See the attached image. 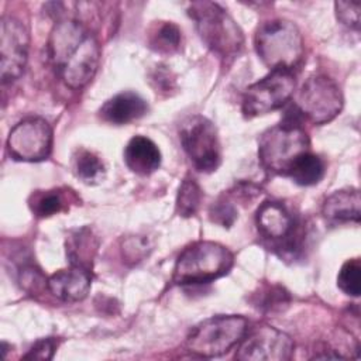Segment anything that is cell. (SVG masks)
I'll list each match as a JSON object with an SVG mask.
<instances>
[{
    "label": "cell",
    "instance_id": "obj_26",
    "mask_svg": "<svg viewBox=\"0 0 361 361\" xmlns=\"http://www.w3.org/2000/svg\"><path fill=\"white\" fill-rule=\"evenodd\" d=\"M336 16L337 20L347 25L348 28L358 30L360 28V3H353V1H336Z\"/></svg>",
    "mask_w": 361,
    "mask_h": 361
},
{
    "label": "cell",
    "instance_id": "obj_9",
    "mask_svg": "<svg viewBox=\"0 0 361 361\" xmlns=\"http://www.w3.org/2000/svg\"><path fill=\"white\" fill-rule=\"evenodd\" d=\"M293 106L302 117L313 124H324L341 111L343 94L333 79L316 75L303 83Z\"/></svg>",
    "mask_w": 361,
    "mask_h": 361
},
{
    "label": "cell",
    "instance_id": "obj_28",
    "mask_svg": "<svg viewBox=\"0 0 361 361\" xmlns=\"http://www.w3.org/2000/svg\"><path fill=\"white\" fill-rule=\"evenodd\" d=\"M58 348V340L48 337L38 340L24 355V360H51Z\"/></svg>",
    "mask_w": 361,
    "mask_h": 361
},
{
    "label": "cell",
    "instance_id": "obj_1",
    "mask_svg": "<svg viewBox=\"0 0 361 361\" xmlns=\"http://www.w3.org/2000/svg\"><path fill=\"white\" fill-rule=\"evenodd\" d=\"M48 55L58 76L72 87L86 86L96 75L100 47L96 37L78 20H59L48 39Z\"/></svg>",
    "mask_w": 361,
    "mask_h": 361
},
{
    "label": "cell",
    "instance_id": "obj_11",
    "mask_svg": "<svg viewBox=\"0 0 361 361\" xmlns=\"http://www.w3.org/2000/svg\"><path fill=\"white\" fill-rule=\"evenodd\" d=\"M52 148V128L41 117H27L17 123L7 138L8 154L17 161L47 159Z\"/></svg>",
    "mask_w": 361,
    "mask_h": 361
},
{
    "label": "cell",
    "instance_id": "obj_23",
    "mask_svg": "<svg viewBox=\"0 0 361 361\" xmlns=\"http://www.w3.org/2000/svg\"><path fill=\"white\" fill-rule=\"evenodd\" d=\"M180 30L173 23H161L149 35V47L161 54H172L179 49Z\"/></svg>",
    "mask_w": 361,
    "mask_h": 361
},
{
    "label": "cell",
    "instance_id": "obj_13",
    "mask_svg": "<svg viewBox=\"0 0 361 361\" xmlns=\"http://www.w3.org/2000/svg\"><path fill=\"white\" fill-rule=\"evenodd\" d=\"M90 269L71 265L66 269L56 271L48 278L49 292L63 302L82 300L90 289Z\"/></svg>",
    "mask_w": 361,
    "mask_h": 361
},
{
    "label": "cell",
    "instance_id": "obj_19",
    "mask_svg": "<svg viewBox=\"0 0 361 361\" xmlns=\"http://www.w3.org/2000/svg\"><path fill=\"white\" fill-rule=\"evenodd\" d=\"M324 171L323 159L319 155L307 151L296 158L288 171V176H290L298 185L310 186L322 180Z\"/></svg>",
    "mask_w": 361,
    "mask_h": 361
},
{
    "label": "cell",
    "instance_id": "obj_6",
    "mask_svg": "<svg viewBox=\"0 0 361 361\" xmlns=\"http://www.w3.org/2000/svg\"><path fill=\"white\" fill-rule=\"evenodd\" d=\"M247 330L248 322L243 316H214L192 329L186 347L199 357H219L237 345Z\"/></svg>",
    "mask_w": 361,
    "mask_h": 361
},
{
    "label": "cell",
    "instance_id": "obj_27",
    "mask_svg": "<svg viewBox=\"0 0 361 361\" xmlns=\"http://www.w3.org/2000/svg\"><path fill=\"white\" fill-rule=\"evenodd\" d=\"M210 220L220 224L221 227H230L235 219H237V209L233 203L227 200H219L214 204H212L209 210Z\"/></svg>",
    "mask_w": 361,
    "mask_h": 361
},
{
    "label": "cell",
    "instance_id": "obj_17",
    "mask_svg": "<svg viewBox=\"0 0 361 361\" xmlns=\"http://www.w3.org/2000/svg\"><path fill=\"white\" fill-rule=\"evenodd\" d=\"M361 197L358 189H341L326 197L322 213L330 221H360Z\"/></svg>",
    "mask_w": 361,
    "mask_h": 361
},
{
    "label": "cell",
    "instance_id": "obj_10",
    "mask_svg": "<svg viewBox=\"0 0 361 361\" xmlns=\"http://www.w3.org/2000/svg\"><path fill=\"white\" fill-rule=\"evenodd\" d=\"M293 340L286 333L258 324L248 329L238 343L235 358L241 361H286L293 354Z\"/></svg>",
    "mask_w": 361,
    "mask_h": 361
},
{
    "label": "cell",
    "instance_id": "obj_22",
    "mask_svg": "<svg viewBox=\"0 0 361 361\" xmlns=\"http://www.w3.org/2000/svg\"><path fill=\"white\" fill-rule=\"evenodd\" d=\"M202 202V189L192 176H186L178 190L176 213L182 217L193 216Z\"/></svg>",
    "mask_w": 361,
    "mask_h": 361
},
{
    "label": "cell",
    "instance_id": "obj_21",
    "mask_svg": "<svg viewBox=\"0 0 361 361\" xmlns=\"http://www.w3.org/2000/svg\"><path fill=\"white\" fill-rule=\"evenodd\" d=\"M30 207L37 217H51L68 207L65 193L59 189L38 190L30 199Z\"/></svg>",
    "mask_w": 361,
    "mask_h": 361
},
{
    "label": "cell",
    "instance_id": "obj_5",
    "mask_svg": "<svg viewBox=\"0 0 361 361\" xmlns=\"http://www.w3.org/2000/svg\"><path fill=\"white\" fill-rule=\"evenodd\" d=\"M255 49L271 71H292L303 58L302 34L289 20H271L257 30Z\"/></svg>",
    "mask_w": 361,
    "mask_h": 361
},
{
    "label": "cell",
    "instance_id": "obj_7",
    "mask_svg": "<svg viewBox=\"0 0 361 361\" xmlns=\"http://www.w3.org/2000/svg\"><path fill=\"white\" fill-rule=\"evenodd\" d=\"M180 144L192 165L200 172H213L220 165V141L214 124L200 116H189L179 128Z\"/></svg>",
    "mask_w": 361,
    "mask_h": 361
},
{
    "label": "cell",
    "instance_id": "obj_24",
    "mask_svg": "<svg viewBox=\"0 0 361 361\" xmlns=\"http://www.w3.org/2000/svg\"><path fill=\"white\" fill-rule=\"evenodd\" d=\"M252 303L262 312H281L289 303L288 292L279 285H267L254 293Z\"/></svg>",
    "mask_w": 361,
    "mask_h": 361
},
{
    "label": "cell",
    "instance_id": "obj_25",
    "mask_svg": "<svg viewBox=\"0 0 361 361\" xmlns=\"http://www.w3.org/2000/svg\"><path fill=\"white\" fill-rule=\"evenodd\" d=\"M337 286L348 296L357 298L361 292V264L358 258L343 264L337 275Z\"/></svg>",
    "mask_w": 361,
    "mask_h": 361
},
{
    "label": "cell",
    "instance_id": "obj_12",
    "mask_svg": "<svg viewBox=\"0 0 361 361\" xmlns=\"http://www.w3.org/2000/svg\"><path fill=\"white\" fill-rule=\"evenodd\" d=\"M28 55V32L23 23L4 16L0 28L1 82L11 83L18 79L25 68Z\"/></svg>",
    "mask_w": 361,
    "mask_h": 361
},
{
    "label": "cell",
    "instance_id": "obj_16",
    "mask_svg": "<svg viewBox=\"0 0 361 361\" xmlns=\"http://www.w3.org/2000/svg\"><path fill=\"white\" fill-rule=\"evenodd\" d=\"M124 161L133 172L151 175L161 165V152L152 140L144 135H135L126 145Z\"/></svg>",
    "mask_w": 361,
    "mask_h": 361
},
{
    "label": "cell",
    "instance_id": "obj_14",
    "mask_svg": "<svg viewBox=\"0 0 361 361\" xmlns=\"http://www.w3.org/2000/svg\"><path fill=\"white\" fill-rule=\"evenodd\" d=\"M148 110L147 102L134 92H121L109 99L99 110L103 121L121 126L141 118Z\"/></svg>",
    "mask_w": 361,
    "mask_h": 361
},
{
    "label": "cell",
    "instance_id": "obj_18",
    "mask_svg": "<svg viewBox=\"0 0 361 361\" xmlns=\"http://www.w3.org/2000/svg\"><path fill=\"white\" fill-rule=\"evenodd\" d=\"M96 250L97 240L89 228L76 230L66 241V254L71 265L90 269Z\"/></svg>",
    "mask_w": 361,
    "mask_h": 361
},
{
    "label": "cell",
    "instance_id": "obj_15",
    "mask_svg": "<svg viewBox=\"0 0 361 361\" xmlns=\"http://www.w3.org/2000/svg\"><path fill=\"white\" fill-rule=\"evenodd\" d=\"M255 220L258 231L271 240L288 238L295 227L293 217L288 209L274 200H267L258 207Z\"/></svg>",
    "mask_w": 361,
    "mask_h": 361
},
{
    "label": "cell",
    "instance_id": "obj_20",
    "mask_svg": "<svg viewBox=\"0 0 361 361\" xmlns=\"http://www.w3.org/2000/svg\"><path fill=\"white\" fill-rule=\"evenodd\" d=\"M73 172L75 175L87 185H96L103 180L106 169L104 164L100 159L99 155H96L93 151L80 148L75 152L73 159Z\"/></svg>",
    "mask_w": 361,
    "mask_h": 361
},
{
    "label": "cell",
    "instance_id": "obj_3",
    "mask_svg": "<svg viewBox=\"0 0 361 361\" xmlns=\"http://www.w3.org/2000/svg\"><path fill=\"white\" fill-rule=\"evenodd\" d=\"M233 262L234 257L227 247L213 241H196L178 257L172 281L176 285L209 283L228 274Z\"/></svg>",
    "mask_w": 361,
    "mask_h": 361
},
{
    "label": "cell",
    "instance_id": "obj_4",
    "mask_svg": "<svg viewBox=\"0 0 361 361\" xmlns=\"http://www.w3.org/2000/svg\"><path fill=\"white\" fill-rule=\"evenodd\" d=\"M202 41L219 56L234 58L243 48L244 35L230 14L213 1H195L189 7Z\"/></svg>",
    "mask_w": 361,
    "mask_h": 361
},
{
    "label": "cell",
    "instance_id": "obj_2",
    "mask_svg": "<svg viewBox=\"0 0 361 361\" xmlns=\"http://www.w3.org/2000/svg\"><path fill=\"white\" fill-rule=\"evenodd\" d=\"M293 107V114L285 117L281 124L268 128L258 141V157L261 165L279 175H288L292 164L309 151V137L300 124V114Z\"/></svg>",
    "mask_w": 361,
    "mask_h": 361
},
{
    "label": "cell",
    "instance_id": "obj_8",
    "mask_svg": "<svg viewBox=\"0 0 361 361\" xmlns=\"http://www.w3.org/2000/svg\"><path fill=\"white\" fill-rule=\"evenodd\" d=\"M296 79L289 69H272L265 78L250 85L243 96V113L247 117L268 114L281 109L293 94Z\"/></svg>",
    "mask_w": 361,
    "mask_h": 361
}]
</instances>
